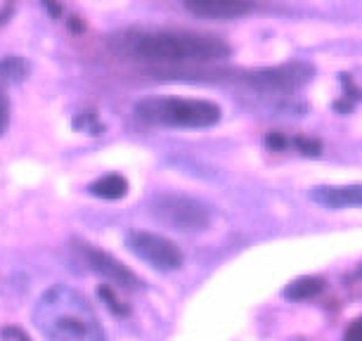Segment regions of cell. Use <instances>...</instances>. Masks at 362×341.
Instances as JSON below:
<instances>
[{"label":"cell","mask_w":362,"mask_h":341,"mask_svg":"<svg viewBox=\"0 0 362 341\" xmlns=\"http://www.w3.org/2000/svg\"><path fill=\"white\" fill-rule=\"evenodd\" d=\"M8 126H10V100L3 88H0V138L8 131Z\"/></svg>","instance_id":"cell-15"},{"label":"cell","mask_w":362,"mask_h":341,"mask_svg":"<svg viewBox=\"0 0 362 341\" xmlns=\"http://www.w3.org/2000/svg\"><path fill=\"white\" fill-rule=\"evenodd\" d=\"M33 325L47 341H107L88 299L66 284H54L38 299Z\"/></svg>","instance_id":"cell-1"},{"label":"cell","mask_w":362,"mask_h":341,"mask_svg":"<svg viewBox=\"0 0 362 341\" xmlns=\"http://www.w3.org/2000/svg\"><path fill=\"white\" fill-rule=\"evenodd\" d=\"M98 294H100L102 301H107V308L112 311V313H116V316H128V308L119 304V299L114 296V291L109 289V287H100Z\"/></svg>","instance_id":"cell-13"},{"label":"cell","mask_w":362,"mask_h":341,"mask_svg":"<svg viewBox=\"0 0 362 341\" xmlns=\"http://www.w3.org/2000/svg\"><path fill=\"white\" fill-rule=\"evenodd\" d=\"M135 117L145 124L170 128H209L221 121V107L209 100L145 98L135 105Z\"/></svg>","instance_id":"cell-3"},{"label":"cell","mask_w":362,"mask_h":341,"mask_svg":"<svg viewBox=\"0 0 362 341\" xmlns=\"http://www.w3.org/2000/svg\"><path fill=\"white\" fill-rule=\"evenodd\" d=\"M29 76V64L17 54L10 57H0V88L5 86H17Z\"/></svg>","instance_id":"cell-12"},{"label":"cell","mask_w":362,"mask_h":341,"mask_svg":"<svg viewBox=\"0 0 362 341\" xmlns=\"http://www.w3.org/2000/svg\"><path fill=\"white\" fill-rule=\"evenodd\" d=\"M325 289V279L322 277H298L293 279L289 287L284 289V296L291 299V301H308V299H315L317 294H322Z\"/></svg>","instance_id":"cell-11"},{"label":"cell","mask_w":362,"mask_h":341,"mask_svg":"<svg viewBox=\"0 0 362 341\" xmlns=\"http://www.w3.org/2000/svg\"><path fill=\"white\" fill-rule=\"evenodd\" d=\"M81 254H83L86 263L90 265V270H95L98 275H102L109 282L119 284L124 289H140L142 287V279L135 275L131 268H126L121 261H116L112 254L102 249H95L93 244H81Z\"/></svg>","instance_id":"cell-7"},{"label":"cell","mask_w":362,"mask_h":341,"mask_svg":"<svg viewBox=\"0 0 362 341\" xmlns=\"http://www.w3.org/2000/svg\"><path fill=\"white\" fill-rule=\"evenodd\" d=\"M128 247L138 258L149 263L152 268L161 272L177 270L182 265V251L175 247L168 237L156 235V233H145V230H135L128 235Z\"/></svg>","instance_id":"cell-5"},{"label":"cell","mask_w":362,"mask_h":341,"mask_svg":"<svg viewBox=\"0 0 362 341\" xmlns=\"http://www.w3.org/2000/svg\"><path fill=\"white\" fill-rule=\"evenodd\" d=\"M43 8H47V12H50L52 17H59V15H62V8H59L57 0H43Z\"/></svg>","instance_id":"cell-17"},{"label":"cell","mask_w":362,"mask_h":341,"mask_svg":"<svg viewBox=\"0 0 362 341\" xmlns=\"http://www.w3.org/2000/svg\"><path fill=\"white\" fill-rule=\"evenodd\" d=\"M131 52L156 64H204L230 54V45L211 33L194 31H149L133 40Z\"/></svg>","instance_id":"cell-2"},{"label":"cell","mask_w":362,"mask_h":341,"mask_svg":"<svg viewBox=\"0 0 362 341\" xmlns=\"http://www.w3.org/2000/svg\"><path fill=\"white\" fill-rule=\"evenodd\" d=\"M74 128H76V131H81V128H83V131H88L90 135H98L102 131L93 114H81V117H76V119H74Z\"/></svg>","instance_id":"cell-14"},{"label":"cell","mask_w":362,"mask_h":341,"mask_svg":"<svg viewBox=\"0 0 362 341\" xmlns=\"http://www.w3.org/2000/svg\"><path fill=\"white\" fill-rule=\"evenodd\" d=\"M88 192L93 197H100V200L114 202V200H121V197L128 195V180L119 173H109V175H102V178L90 183V185H88Z\"/></svg>","instance_id":"cell-10"},{"label":"cell","mask_w":362,"mask_h":341,"mask_svg":"<svg viewBox=\"0 0 362 341\" xmlns=\"http://www.w3.org/2000/svg\"><path fill=\"white\" fill-rule=\"evenodd\" d=\"M310 200L334 211L362 209V185H317L310 190Z\"/></svg>","instance_id":"cell-8"},{"label":"cell","mask_w":362,"mask_h":341,"mask_svg":"<svg viewBox=\"0 0 362 341\" xmlns=\"http://www.w3.org/2000/svg\"><path fill=\"white\" fill-rule=\"evenodd\" d=\"M185 8L197 17L209 19H235L254 8L251 0H185Z\"/></svg>","instance_id":"cell-9"},{"label":"cell","mask_w":362,"mask_h":341,"mask_svg":"<svg viewBox=\"0 0 362 341\" xmlns=\"http://www.w3.org/2000/svg\"><path fill=\"white\" fill-rule=\"evenodd\" d=\"M149 209L154 218L180 233H204L211 225V209L185 195H159L152 200Z\"/></svg>","instance_id":"cell-4"},{"label":"cell","mask_w":362,"mask_h":341,"mask_svg":"<svg viewBox=\"0 0 362 341\" xmlns=\"http://www.w3.org/2000/svg\"><path fill=\"white\" fill-rule=\"evenodd\" d=\"M313 79V67L305 62H286L279 67L251 71L247 81L261 93H291Z\"/></svg>","instance_id":"cell-6"},{"label":"cell","mask_w":362,"mask_h":341,"mask_svg":"<svg viewBox=\"0 0 362 341\" xmlns=\"http://www.w3.org/2000/svg\"><path fill=\"white\" fill-rule=\"evenodd\" d=\"M344 341H362V316H360V318H355L353 323L346 327Z\"/></svg>","instance_id":"cell-16"}]
</instances>
